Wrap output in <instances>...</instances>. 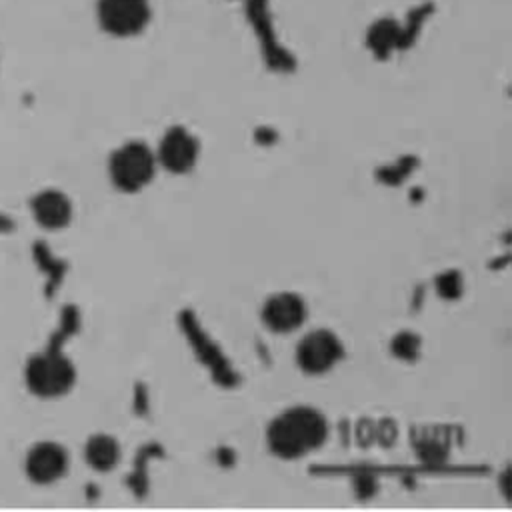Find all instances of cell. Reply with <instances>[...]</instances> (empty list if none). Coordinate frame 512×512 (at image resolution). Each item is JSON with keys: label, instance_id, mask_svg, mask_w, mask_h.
Listing matches in <instances>:
<instances>
[{"label": "cell", "instance_id": "obj_1", "mask_svg": "<svg viewBox=\"0 0 512 512\" xmlns=\"http://www.w3.org/2000/svg\"><path fill=\"white\" fill-rule=\"evenodd\" d=\"M328 438L326 416L314 406H292L266 428L268 450L282 460H296L318 450Z\"/></svg>", "mask_w": 512, "mask_h": 512}, {"label": "cell", "instance_id": "obj_11", "mask_svg": "<svg viewBox=\"0 0 512 512\" xmlns=\"http://www.w3.org/2000/svg\"><path fill=\"white\" fill-rule=\"evenodd\" d=\"M398 36H400V28L396 26L394 20L386 18V20H378L372 28H370V34H368V40H370V46L378 52H388L392 46H396L398 42Z\"/></svg>", "mask_w": 512, "mask_h": 512}, {"label": "cell", "instance_id": "obj_10", "mask_svg": "<svg viewBox=\"0 0 512 512\" xmlns=\"http://www.w3.org/2000/svg\"><path fill=\"white\" fill-rule=\"evenodd\" d=\"M120 444L108 434H94L84 446L86 464L96 472H110L120 462Z\"/></svg>", "mask_w": 512, "mask_h": 512}, {"label": "cell", "instance_id": "obj_7", "mask_svg": "<svg viewBox=\"0 0 512 512\" xmlns=\"http://www.w3.org/2000/svg\"><path fill=\"white\" fill-rule=\"evenodd\" d=\"M68 470V452L62 444L52 440L36 442L26 458L24 472L34 484H52L58 482Z\"/></svg>", "mask_w": 512, "mask_h": 512}, {"label": "cell", "instance_id": "obj_5", "mask_svg": "<svg viewBox=\"0 0 512 512\" xmlns=\"http://www.w3.org/2000/svg\"><path fill=\"white\" fill-rule=\"evenodd\" d=\"M96 16L100 26L112 36H134L150 20L148 0H98Z\"/></svg>", "mask_w": 512, "mask_h": 512}, {"label": "cell", "instance_id": "obj_9", "mask_svg": "<svg viewBox=\"0 0 512 512\" xmlns=\"http://www.w3.org/2000/svg\"><path fill=\"white\" fill-rule=\"evenodd\" d=\"M30 210L34 220L46 230H60L66 228L72 220V202L70 198L54 188L38 192L32 202Z\"/></svg>", "mask_w": 512, "mask_h": 512}, {"label": "cell", "instance_id": "obj_2", "mask_svg": "<svg viewBox=\"0 0 512 512\" xmlns=\"http://www.w3.org/2000/svg\"><path fill=\"white\" fill-rule=\"evenodd\" d=\"M24 382L38 398H60L72 390L76 368L64 354L42 352L26 362Z\"/></svg>", "mask_w": 512, "mask_h": 512}, {"label": "cell", "instance_id": "obj_3", "mask_svg": "<svg viewBox=\"0 0 512 512\" xmlns=\"http://www.w3.org/2000/svg\"><path fill=\"white\" fill-rule=\"evenodd\" d=\"M156 164V154L144 142L132 140L112 152L108 174L118 190L138 192L154 178Z\"/></svg>", "mask_w": 512, "mask_h": 512}, {"label": "cell", "instance_id": "obj_6", "mask_svg": "<svg viewBox=\"0 0 512 512\" xmlns=\"http://www.w3.org/2000/svg\"><path fill=\"white\" fill-rule=\"evenodd\" d=\"M198 152V140L184 126H172L166 130L158 144L156 162L170 174H186L194 168Z\"/></svg>", "mask_w": 512, "mask_h": 512}, {"label": "cell", "instance_id": "obj_4", "mask_svg": "<svg viewBox=\"0 0 512 512\" xmlns=\"http://www.w3.org/2000/svg\"><path fill=\"white\" fill-rule=\"evenodd\" d=\"M344 356L340 338L326 328L308 332L296 346V364L302 372L318 376L330 372Z\"/></svg>", "mask_w": 512, "mask_h": 512}, {"label": "cell", "instance_id": "obj_8", "mask_svg": "<svg viewBox=\"0 0 512 512\" xmlns=\"http://www.w3.org/2000/svg\"><path fill=\"white\" fill-rule=\"evenodd\" d=\"M306 302L294 292L272 294L260 312L262 324L274 334H290L306 320Z\"/></svg>", "mask_w": 512, "mask_h": 512}]
</instances>
